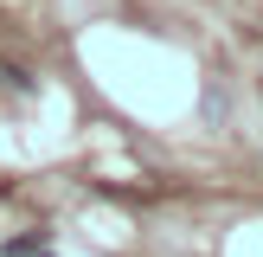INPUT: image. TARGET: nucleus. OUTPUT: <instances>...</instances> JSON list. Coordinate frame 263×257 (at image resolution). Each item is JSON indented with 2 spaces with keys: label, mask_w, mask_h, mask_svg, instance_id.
Returning a JSON list of instances; mask_svg holds the SVG:
<instances>
[{
  "label": "nucleus",
  "mask_w": 263,
  "mask_h": 257,
  "mask_svg": "<svg viewBox=\"0 0 263 257\" xmlns=\"http://www.w3.org/2000/svg\"><path fill=\"white\" fill-rule=\"evenodd\" d=\"M45 251V231H26V238H7V257H39Z\"/></svg>",
  "instance_id": "f257e3e1"
}]
</instances>
